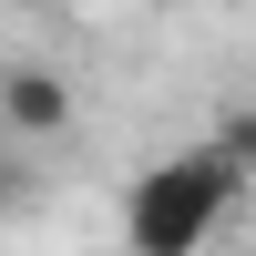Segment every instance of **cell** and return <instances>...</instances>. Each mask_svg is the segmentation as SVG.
Listing matches in <instances>:
<instances>
[{"instance_id": "cell-1", "label": "cell", "mask_w": 256, "mask_h": 256, "mask_svg": "<svg viewBox=\"0 0 256 256\" xmlns=\"http://www.w3.org/2000/svg\"><path fill=\"white\" fill-rule=\"evenodd\" d=\"M246 195V154L236 144H184V154L144 164L134 195H123V246L134 256H205L216 226Z\"/></svg>"}, {"instance_id": "cell-2", "label": "cell", "mask_w": 256, "mask_h": 256, "mask_svg": "<svg viewBox=\"0 0 256 256\" xmlns=\"http://www.w3.org/2000/svg\"><path fill=\"white\" fill-rule=\"evenodd\" d=\"M72 113H82L72 72H52V62H10V72H0V123H10L20 144H52V134H72Z\"/></svg>"}, {"instance_id": "cell-3", "label": "cell", "mask_w": 256, "mask_h": 256, "mask_svg": "<svg viewBox=\"0 0 256 256\" xmlns=\"http://www.w3.org/2000/svg\"><path fill=\"white\" fill-rule=\"evenodd\" d=\"M62 10H72V0H62Z\"/></svg>"}]
</instances>
